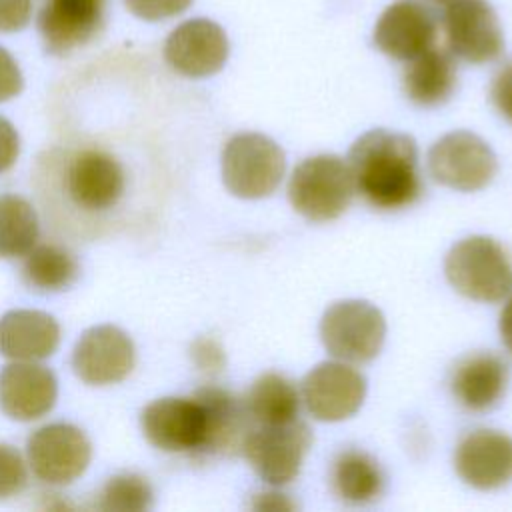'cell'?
I'll list each match as a JSON object with an SVG mask.
<instances>
[{"mask_svg": "<svg viewBox=\"0 0 512 512\" xmlns=\"http://www.w3.org/2000/svg\"><path fill=\"white\" fill-rule=\"evenodd\" d=\"M356 192L378 210H400L422 194L418 152L410 136L390 130H370L348 154Z\"/></svg>", "mask_w": 512, "mask_h": 512, "instance_id": "cell-1", "label": "cell"}, {"mask_svg": "<svg viewBox=\"0 0 512 512\" xmlns=\"http://www.w3.org/2000/svg\"><path fill=\"white\" fill-rule=\"evenodd\" d=\"M444 272L460 294L478 302H498L512 292V260L488 236H470L454 244Z\"/></svg>", "mask_w": 512, "mask_h": 512, "instance_id": "cell-2", "label": "cell"}, {"mask_svg": "<svg viewBox=\"0 0 512 512\" xmlns=\"http://www.w3.org/2000/svg\"><path fill=\"white\" fill-rule=\"evenodd\" d=\"M356 192L348 162L320 154L300 162L288 182V198L296 212L314 222L338 218Z\"/></svg>", "mask_w": 512, "mask_h": 512, "instance_id": "cell-3", "label": "cell"}, {"mask_svg": "<svg viewBox=\"0 0 512 512\" xmlns=\"http://www.w3.org/2000/svg\"><path fill=\"white\" fill-rule=\"evenodd\" d=\"M284 168V152L264 134H236L222 152L224 184L240 198L270 196L278 188Z\"/></svg>", "mask_w": 512, "mask_h": 512, "instance_id": "cell-4", "label": "cell"}, {"mask_svg": "<svg viewBox=\"0 0 512 512\" xmlns=\"http://www.w3.org/2000/svg\"><path fill=\"white\" fill-rule=\"evenodd\" d=\"M326 350L342 362H368L378 356L386 322L382 312L366 300H342L332 304L320 322Z\"/></svg>", "mask_w": 512, "mask_h": 512, "instance_id": "cell-5", "label": "cell"}, {"mask_svg": "<svg viewBox=\"0 0 512 512\" xmlns=\"http://www.w3.org/2000/svg\"><path fill=\"white\" fill-rule=\"evenodd\" d=\"M428 168L444 186L462 192L484 188L496 174L492 148L472 132H450L428 152Z\"/></svg>", "mask_w": 512, "mask_h": 512, "instance_id": "cell-6", "label": "cell"}, {"mask_svg": "<svg viewBox=\"0 0 512 512\" xmlns=\"http://www.w3.org/2000/svg\"><path fill=\"white\" fill-rule=\"evenodd\" d=\"M90 442L72 424H48L38 428L26 444L32 472L48 484L62 486L74 482L90 464Z\"/></svg>", "mask_w": 512, "mask_h": 512, "instance_id": "cell-7", "label": "cell"}, {"mask_svg": "<svg viewBox=\"0 0 512 512\" xmlns=\"http://www.w3.org/2000/svg\"><path fill=\"white\" fill-rule=\"evenodd\" d=\"M142 432L164 452L206 450L208 420L202 402L192 398H160L142 410Z\"/></svg>", "mask_w": 512, "mask_h": 512, "instance_id": "cell-8", "label": "cell"}, {"mask_svg": "<svg viewBox=\"0 0 512 512\" xmlns=\"http://www.w3.org/2000/svg\"><path fill=\"white\" fill-rule=\"evenodd\" d=\"M310 444L312 434L308 426L292 420L288 424L252 430L242 452L262 480L280 486L298 476Z\"/></svg>", "mask_w": 512, "mask_h": 512, "instance_id": "cell-9", "label": "cell"}, {"mask_svg": "<svg viewBox=\"0 0 512 512\" xmlns=\"http://www.w3.org/2000/svg\"><path fill=\"white\" fill-rule=\"evenodd\" d=\"M444 30L450 50L472 64L490 62L504 48L500 20L486 0H456L448 4Z\"/></svg>", "mask_w": 512, "mask_h": 512, "instance_id": "cell-10", "label": "cell"}, {"mask_svg": "<svg viewBox=\"0 0 512 512\" xmlns=\"http://www.w3.org/2000/svg\"><path fill=\"white\" fill-rule=\"evenodd\" d=\"M364 376L344 362H320L302 380V400L322 422L350 418L364 402Z\"/></svg>", "mask_w": 512, "mask_h": 512, "instance_id": "cell-11", "label": "cell"}, {"mask_svg": "<svg viewBox=\"0 0 512 512\" xmlns=\"http://www.w3.org/2000/svg\"><path fill=\"white\" fill-rule=\"evenodd\" d=\"M164 58L170 68L182 76H212L228 58L226 32L220 24L208 18L186 20L168 34Z\"/></svg>", "mask_w": 512, "mask_h": 512, "instance_id": "cell-12", "label": "cell"}, {"mask_svg": "<svg viewBox=\"0 0 512 512\" xmlns=\"http://www.w3.org/2000/svg\"><path fill=\"white\" fill-rule=\"evenodd\" d=\"M72 366L86 384H116L134 366V344L124 330L112 324L88 328L74 346Z\"/></svg>", "mask_w": 512, "mask_h": 512, "instance_id": "cell-13", "label": "cell"}, {"mask_svg": "<svg viewBox=\"0 0 512 512\" xmlns=\"http://www.w3.org/2000/svg\"><path fill=\"white\" fill-rule=\"evenodd\" d=\"M106 0H42L38 30L46 50L68 54L88 44L102 28Z\"/></svg>", "mask_w": 512, "mask_h": 512, "instance_id": "cell-14", "label": "cell"}, {"mask_svg": "<svg viewBox=\"0 0 512 512\" xmlns=\"http://www.w3.org/2000/svg\"><path fill=\"white\" fill-rule=\"evenodd\" d=\"M436 40V20L418 0H396L374 26V44L396 60H412L430 50Z\"/></svg>", "mask_w": 512, "mask_h": 512, "instance_id": "cell-15", "label": "cell"}, {"mask_svg": "<svg viewBox=\"0 0 512 512\" xmlns=\"http://www.w3.org/2000/svg\"><path fill=\"white\" fill-rule=\"evenodd\" d=\"M454 468L478 490L504 486L512 478V438L486 428L466 434L454 452Z\"/></svg>", "mask_w": 512, "mask_h": 512, "instance_id": "cell-16", "label": "cell"}, {"mask_svg": "<svg viewBox=\"0 0 512 512\" xmlns=\"http://www.w3.org/2000/svg\"><path fill=\"white\" fill-rule=\"evenodd\" d=\"M56 396V376L38 362L12 360L0 372V408L12 420L42 418L52 410Z\"/></svg>", "mask_w": 512, "mask_h": 512, "instance_id": "cell-17", "label": "cell"}, {"mask_svg": "<svg viewBox=\"0 0 512 512\" xmlns=\"http://www.w3.org/2000/svg\"><path fill=\"white\" fill-rule=\"evenodd\" d=\"M68 192L84 210L112 208L124 192L120 162L102 150H82L68 166Z\"/></svg>", "mask_w": 512, "mask_h": 512, "instance_id": "cell-18", "label": "cell"}, {"mask_svg": "<svg viewBox=\"0 0 512 512\" xmlns=\"http://www.w3.org/2000/svg\"><path fill=\"white\" fill-rule=\"evenodd\" d=\"M60 342L58 322L42 310H12L0 318V354L18 362L52 356Z\"/></svg>", "mask_w": 512, "mask_h": 512, "instance_id": "cell-19", "label": "cell"}, {"mask_svg": "<svg viewBox=\"0 0 512 512\" xmlns=\"http://www.w3.org/2000/svg\"><path fill=\"white\" fill-rule=\"evenodd\" d=\"M204 410L208 420V452L236 454L244 450L248 436L252 434V416L244 402L232 396L228 390L218 386H204L194 394Z\"/></svg>", "mask_w": 512, "mask_h": 512, "instance_id": "cell-20", "label": "cell"}, {"mask_svg": "<svg viewBox=\"0 0 512 512\" xmlns=\"http://www.w3.org/2000/svg\"><path fill=\"white\" fill-rule=\"evenodd\" d=\"M508 384L506 364L490 352H476L462 358L452 372V394L468 410H488L492 408Z\"/></svg>", "mask_w": 512, "mask_h": 512, "instance_id": "cell-21", "label": "cell"}, {"mask_svg": "<svg viewBox=\"0 0 512 512\" xmlns=\"http://www.w3.org/2000/svg\"><path fill=\"white\" fill-rule=\"evenodd\" d=\"M456 88V66L444 50H426L404 70V92L418 106H438Z\"/></svg>", "mask_w": 512, "mask_h": 512, "instance_id": "cell-22", "label": "cell"}, {"mask_svg": "<svg viewBox=\"0 0 512 512\" xmlns=\"http://www.w3.org/2000/svg\"><path fill=\"white\" fill-rule=\"evenodd\" d=\"M334 492L350 504L376 500L384 488L378 462L362 450H344L336 456L330 472Z\"/></svg>", "mask_w": 512, "mask_h": 512, "instance_id": "cell-23", "label": "cell"}, {"mask_svg": "<svg viewBox=\"0 0 512 512\" xmlns=\"http://www.w3.org/2000/svg\"><path fill=\"white\" fill-rule=\"evenodd\" d=\"M244 404L256 424L278 426L296 420L300 396L288 378L268 372L252 382Z\"/></svg>", "mask_w": 512, "mask_h": 512, "instance_id": "cell-24", "label": "cell"}, {"mask_svg": "<svg viewBox=\"0 0 512 512\" xmlns=\"http://www.w3.org/2000/svg\"><path fill=\"white\" fill-rule=\"evenodd\" d=\"M78 262L70 250L58 244H34L26 254L22 276L38 292H60L76 282Z\"/></svg>", "mask_w": 512, "mask_h": 512, "instance_id": "cell-25", "label": "cell"}, {"mask_svg": "<svg viewBox=\"0 0 512 512\" xmlns=\"http://www.w3.org/2000/svg\"><path fill=\"white\" fill-rule=\"evenodd\" d=\"M38 232L36 210L26 198L0 196V258L26 256L36 244Z\"/></svg>", "mask_w": 512, "mask_h": 512, "instance_id": "cell-26", "label": "cell"}, {"mask_svg": "<svg viewBox=\"0 0 512 512\" xmlns=\"http://www.w3.org/2000/svg\"><path fill=\"white\" fill-rule=\"evenodd\" d=\"M152 506V488L138 474H118L110 478L98 498L96 508L106 512H142Z\"/></svg>", "mask_w": 512, "mask_h": 512, "instance_id": "cell-27", "label": "cell"}, {"mask_svg": "<svg viewBox=\"0 0 512 512\" xmlns=\"http://www.w3.org/2000/svg\"><path fill=\"white\" fill-rule=\"evenodd\" d=\"M26 480V464L20 452L8 444H0V500L20 492Z\"/></svg>", "mask_w": 512, "mask_h": 512, "instance_id": "cell-28", "label": "cell"}, {"mask_svg": "<svg viewBox=\"0 0 512 512\" xmlns=\"http://www.w3.org/2000/svg\"><path fill=\"white\" fill-rule=\"evenodd\" d=\"M126 8L148 22H158L166 18H174L188 10L192 0H124Z\"/></svg>", "mask_w": 512, "mask_h": 512, "instance_id": "cell-29", "label": "cell"}, {"mask_svg": "<svg viewBox=\"0 0 512 512\" xmlns=\"http://www.w3.org/2000/svg\"><path fill=\"white\" fill-rule=\"evenodd\" d=\"M190 356L196 368L206 374H218L226 366V356L222 346L208 336H200L192 342Z\"/></svg>", "mask_w": 512, "mask_h": 512, "instance_id": "cell-30", "label": "cell"}, {"mask_svg": "<svg viewBox=\"0 0 512 512\" xmlns=\"http://www.w3.org/2000/svg\"><path fill=\"white\" fill-rule=\"evenodd\" d=\"M32 16V0H0V32L26 28Z\"/></svg>", "mask_w": 512, "mask_h": 512, "instance_id": "cell-31", "label": "cell"}, {"mask_svg": "<svg viewBox=\"0 0 512 512\" xmlns=\"http://www.w3.org/2000/svg\"><path fill=\"white\" fill-rule=\"evenodd\" d=\"M490 98L496 110L512 122V64L504 66L492 80Z\"/></svg>", "mask_w": 512, "mask_h": 512, "instance_id": "cell-32", "label": "cell"}, {"mask_svg": "<svg viewBox=\"0 0 512 512\" xmlns=\"http://www.w3.org/2000/svg\"><path fill=\"white\" fill-rule=\"evenodd\" d=\"M22 72L16 60L0 46V102L14 98L22 90Z\"/></svg>", "mask_w": 512, "mask_h": 512, "instance_id": "cell-33", "label": "cell"}, {"mask_svg": "<svg viewBox=\"0 0 512 512\" xmlns=\"http://www.w3.org/2000/svg\"><path fill=\"white\" fill-rule=\"evenodd\" d=\"M20 154V138L16 128L0 116V172L8 170Z\"/></svg>", "mask_w": 512, "mask_h": 512, "instance_id": "cell-34", "label": "cell"}, {"mask_svg": "<svg viewBox=\"0 0 512 512\" xmlns=\"http://www.w3.org/2000/svg\"><path fill=\"white\" fill-rule=\"evenodd\" d=\"M500 336L504 346L512 352V298L506 302L502 314H500Z\"/></svg>", "mask_w": 512, "mask_h": 512, "instance_id": "cell-35", "label": "cell"}, {"mask_svg": "<svg viewBox=\"0 0 512 512\" xmlns=\"http://www.w3.org/2000/svg\"><path fill=\"white\" fill-rule=\"evenodd\" d=\"M436 4H444V6H448V4H452V2H456V0H434Z\"/></svg>", "mask_w": 512, "mask_h": 512, "instance_id": "cell-36", "label": "cell"}]
</instances>
